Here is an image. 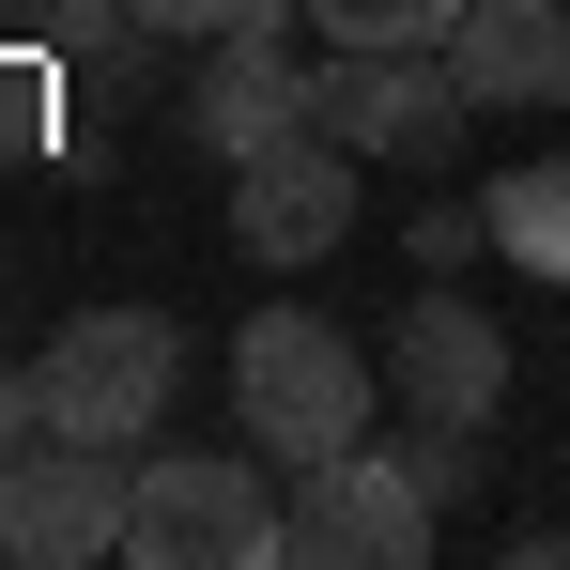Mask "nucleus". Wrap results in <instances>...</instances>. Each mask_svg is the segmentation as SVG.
I'll use <instances>...</instances> for the list:
<instances>
[{
    "label": "nucleus",
    "instance_id": "f257e3e1",
    "mask_svg": "<svg viewBox=\"0 0 570 570\" xmlns=\"http://www.w3.org/2000/svg\"><path fill=\"white\" fill-rule=\"evenodd\" d=\"M232 416H247V448L263 463H340L355 432H371V340L355 324H324V308H247V340H232Z\"/></svg>",
    "mask_w": 570,
    "mask_h": 570
},
{
    "label": "nucleus",
    "instance_id": "f03ea898",
    "mask_svg": "<svg viewBox=\"0 0 570 570\" xmlns=\"http://www.w3.org/2000/svg\"><path fill=\"white\" fill-rule=\"evenodd\" d=\"M278 556H293V509H263L247 448H139L124 570H278Z\"/></svg>",
    "mask_w": 570,
    "mask_h": 570
},
{
    "label": "nucleus",
    "instance_id": "7ed1b4c3",
    "mask_svg": "<svg viewBox=\"0 0 570 570\" xmlns=\"http://www.w3.org/2000/svg\"><path fill=\"white\" fill-rule=\"evenodd\" d=\"M31 371H47V432L155 448V416H170V385H186V324H170V308H78Z\"/></svg>",
    "mask_w": 570,
    "mask_h": 570
},
{
    "label": "nucleus",
    "instance_id": "20e7f679",
    "mask_svg": "<svg viewBox=\"0 0 570 570\" xmlns=\"http://www.w3.org/2000/svg\"><path fill=\"white\" fill-rule=\"evenodd\" d=\"M308 124L355 139V155H385V170H448L478 94L448 78V47H324L308 62Z\"/></svg>",
    "mask_w": 570,
    "mask_h": 570
},
{
    "label": "nucleus",
    "instance_id": "39448f33",
    "mask_svg": "<svg viewBox=\"0 0 570 570\" xmlns=\"http://www.w3.org/2000/svg\"><path fill=\"white\" fill-rule=\"evenodd\" d=\"M432 540H448V509L416 493V463H401L385 432H355L340 463L293 478V556L308 570H416Z\"/></svg>",
    "mask_w": 570,
    "mask_h": 570
},
{
    "label": "nucleus",
    "instance_id": "423d86ee",
    "mask_svg": "<svg viewBox=\"0 0 570 570\" xmlns=\"http://www.w3.org/2000/svg\"><path fill=\"white\" fill-rule=\"evenodd\" d=\"M124 493H139L124 448L47 432L31 463L0 478V556H16V570H94V556H124Z\"/></svg>",
    "mask_w": 570,
    "mask_h": 570
},
{
    "label": "nucleus",
    "instance_id": "0eeeda50",
    "mask_svg": "<svg viewBox=\"0 0 570 570\" xmlns=\"http://www.w3.org/2000/svg\"><path fill=\"white\" fill-rule=\"evenodd\" d=\"M355 139H324V124H293L263 155H232V247L247 263H324L340 232H355Z\"/></svg>",
    "mask_w": 570,
    "mask_h": 570
},
{
    "label": "nucleus",
    "instance_id": "6e6552de",
    "mask_svg": "<svg viewBox=\"0 0 570 570\" xmlns=\"http://www.w3.org/2000/svg\"><path fill=\"white\" fill-rule=\"evenodd\" d=\"M385 385H401V416H463V432H493V401H509V340H493V308L416 293V308L385 324Z\"/></svg>",
    "mask_w": 570,
    "mask_h": 570
},
{
    "label": "nucleus",
    "instance_id": "1a4fd4ad",
    "mask_svg": "<svg viewBox=\"0 0 570 570\" xmlns=\"http://www.w3.org/2000/svg\"><path fill=\"white\" fill-rule=\"evenodd\" d=\"M448 78L478 108H570V0H463Z\"/></svg>",
    "mask_w": 570,
    "mask_h": 570
},
{
    "label": "nucleus",
    "instance_id": "9d476101",
    "mask_svg": "<svg viewBox=\"0 0 570 570\" xmlns=\"http://www.w3.org/2000/svg\"><path fill=\"white\" fill-rule=\"evenodd\" d=\"M308 124V78L278 62V31H216L186 78V139L200 155H263V139H293Z\"/></svg>",
    "mask_w": 570,
    "mask_h": 570
},
{
    "label": "nucleus",
    "instance_id": "9b49d317",
    "mask_svg": "<svg viewBox=\"0 0 570 570\" xmlns=\"http://www.w3.org/2000/svg\"><path fill=\"white\" fill-rule=\"evenodd\" d=\"M493 263H524V278H556V293H570V155L493 170Z\"/></svg>",
    "mask_w": 570,
    "mask_h": 570
},
{
    "label": "nucleus",
    "instance_id": "f8f14e48",
    "mask_svg": "<svg viewBox=\"0 0 570 570\" xmlns=\"http://www.w3.org/2000/svg\"><path fill=\"white\" fill-rule=\"evenodd\" d=\"M124 31H139L124 0H0V47H16V62H94Z\"/></svg>",
    "mask_w": 570,
    "mask_h": 570
},
{
    "label": "nucleus",
    "instance_id": "ddd939ff",
    "mask_svg": "<svg viewBox=\"0 0 570 570\" xmlns=\"http://www.w3.org/2000/svg\"><path fill=\"white\" fill-rule=\"evenodd\" d=\"M308 31L324 47H448L463 0H308Z\"/></svg>",
    "mask_w": 570,
    "mask_h": 570
},
{
    "label": "nucleus",
    "instance_id": "4468645a",
    "mask_svg": "<svg viewBox=\"0 0 570 570\" xmlns=\"http://www.w3.org/2000/svg\"><path fill=\"white\" fill-rule=\"evenodd\" d=\"M139 31H186V47H216V31H278V16H308V0H124Z\"/></svg>",
    "mask_w": 570,
    "mask_h": 570
},
{
    "label": "nucleus",
    "instance_id": "2eb2a0df",
    "mask_svg": "<svg viewBox=\"0 0 570 570\" xmlns=\"http://www.w3.org/2000/svg\"><path fill=\"white\" fill-rule=\"evenodd\" d=\"M478 247H493V200H432V216H416V263H432V278L478 263Z\"/></svg>",
    "mask_w": 570,
    "mask_h": 570
},
{
    "label": "nucleus",
    "instance_id": "dca6fc26",
    "mask_svg": "<svg viewBox=\"0 0 570 570\" xmlns=\"http://www.w3.org/2000/svg\"><path fill=\"white\" fill-rule=\"evenodd\" d=\"M47 448V371H0V478Z\"/></svg>",
    "mask_w": 570,
    "mask_h": 570
}]
</instances>
